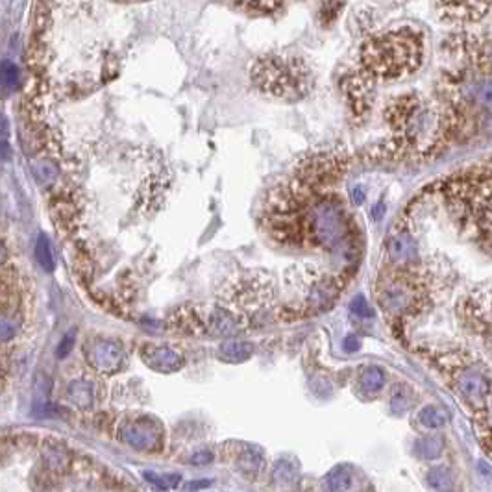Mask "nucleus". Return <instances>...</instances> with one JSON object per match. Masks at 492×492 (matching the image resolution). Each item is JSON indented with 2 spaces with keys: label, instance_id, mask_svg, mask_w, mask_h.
Returning <instances> with one entry per match:
<instances>
[{
  "label": "nucleus",
  "instance_id": "4468645a",
  "mask_svg": "<svg viewBox=\"0 0 492 492\" xmlns=\"http://www.w3.org/2000/svg\"><path fill=\"white\" fill-rule=\"evenodd\" d=\"M356 337H348V341H346V348L348 350H356V348H359V343L357 341H354Z\"/></svg>",
  "mask_w": 492,
  "mask_h": 492
},
{
  "label": "nucleus",
  "instance_id": "2eb2a0df",
  "mask_svg": "<svg viewBox=\"0 0 492 492\" xmlns=\"http://www.w3.org/2000/svg\"><path fill=\"white\" fill-rule=\"evenodd\" d=\"M354 200L359 204V202H363V193H361V189H356V193H354Z\"/></svg>",
  "mask_w": 492,
  "mask_h": 492
},
{
  "label": "nucleus",
  "instance_id": "0eeeda50",
  "mask_svg": "<svg viewBox=\"0 0 492 492\" xmlns=\"http://www.w3.org/2000/svg\"><path fill=\"white\" fill-rule=\"evenodd\" d=\"M420 420L426 424L427 427H440L445 426L446 420H448V415H446L445 409L440 407H426V409L420 413Z\"/></svg>",
  "mask_w": 492,
  "mask_h": 492
},
{
  "label": "nucleus",
  "instance_id": "39448f33",
  "mask_svg": "<svg viewBox=\"0 0 492 492\" xmlns=\"http://www.w3.org/2000/svg\"><path fill=\"white\" fill-rule=\"evenodd\" d=\"M472 98L486 111L492 109V78H483L472 85Z\"/></svg>",
  "mask_w": 492,
  "mask_h": 492
},
{
  "label": "nucleus",
  "instance_id": "20e7f679",
  "mask_svg": "<svg viewBox=\"0 0 492 492\" xmlns=\"http://www.w3.org/2000/svg\"><path fill=\"white\" fill-rule=\"evenodd\" d=\"M391 257L396 263H411L416 257V243L409 235L400 233L396 237H392L391 246H389Z\"/></svg>",
  "mask_w": 492,
  "mask_h": 492
},
{
  "label": "nucleus",
  "instance_id": "1a4fd4ad",
  "mask_svg": "<svg viewBox=\"0 0 492 492\" xmlns=\"http://www.w3.org/2000/svg\"><path fill=\"white\" fill-rule=\"evenodd\" d=\"M365 385L368 387V389H372V391H378L381 385H383V381H385V378H383V372L381 370H378V368H370L367 374H365Z\"/></svg>",
  "mask_w": 492,
  "mask_h": 492
},
{
  "label": "nucleus",
  "instance_id": "f03ea898",
  "mask_svg": "<svg viewBox=\"0 0 492 492\" xmlns=\"http://www.w3.org/2000/svg\"><path fill=\"white\" fill-rule=\"evenodd\" d=\"M457 389L461 396L474 407H483L489 398V381L480 370L474 368H464L457 374Z\"/></svg>",
  "mask_w": 492,
  "mask_h": 492
},
{
  "label": "nucleus",
  "instance_id": "ddd939ff",
  "mask_svg": "<svg viewBox=\"0 0 492 492\" xmlns=\"http://www.w3.org/2000/svg\"><path fill=\"white\" fill-rule=\"evenodd\" d=\"M72 346V339L71 337H65V341L61 343L60 350H58V354H60V357H65L67 352H69V348Z\"/></svg>",
  "mask_w": 492,
  "mask_h": 492
},
{
  "label": "nucleus",
  "instance_id": "f8f14e48",
  "mask_svg": "<svg viewBox=\"0 0 492 492\" xmlns=\"http://www.w3.org/2000/svg\"><path fill=\"white\" fill-rule=\"evenodd\" d=\"M480 131L483 136L492 137V109L483 113V117L480 119Z\"/></svg>",
  "mask_w": 492,
  "mask_h": 492
},
{
  "label": "nucleus",
  "instance_id": "dca6fc26",
  "mask_svg": "<svg viewBox=\"0 0 492 492\" xmlns=\"http://www.w3.org/2000/svg\"><path fill=\"white\" fill-rule=\"evenodd\" d=\"M489 60L492 61V47H491V50H489Z\"/></svg>",
  "mask_w": 492,
  "mask_h": 492
},
{
  "label": "nucleus",
  "instance_id": "9d476101",
  "mask_svg": "<svg viewBox=\"0 0 492 492\" xmlns=\"http://www.w3.org/2000/svg\"><path fill=\"white\" fill-rule=\"evenodd\" d=\"M424 453L422 456L427 457V459H433V457H439L440 451H442V442L437 439H429L426 440V446H424Z\"/></svg>",
  "mask_w": 492,
  "mask_h": 492
},
{
  "label": "nucleus",
  "instance_id": "6e6552de",
  "mask_svg": "<svg viewBox=\"0 0 492 492\" xmlns=\"http://www.w3.org/2000/svg\"><path fill=\"white\" fill-rule=\"evenodd\" d=\"M36 255H37V261L41 263V267H45L47 270H52V267H54L52 254H50V250H48L47 237H43V235L37 239Z\"/></svg>",
  "mask_w": 492,
  "mask_h": 492
},
{
  "label": "nucleus",
  "instance_id": "9b49d317",
  "mask_svg": "<svg viewBox=\"0 0 492 492\" xmlns=\"http://www.w3.org/2000/svg\"><path fill=\"white\" fill-rule=\"evenodd\" d=\"M352 311L359 317H372V311L368 308L367 300L363 297H357L354 302H352Z\"/></svg>",
  "mask_w": 492,
  "mask_h": 492
},
{
  "label": "nucleus",
  "instance_id": "423d86ee",
  "mask_svg": "<svg viewBox=\"0 0 492 492\" xmlns=\"http://www.w3.org/2000/svg\"><path fill=\"white\" fill-rule=\"evenodd\" d=\"M427 481H429V486L437 492H448L453 486V475L450 474V470L446 469H433L429 472Z\"/></svg>",
  "mask_w": 492,
  "mask_h": 492
},
{
  "label": "nucleus",
  "instance_id": "f257e3e1",
  "mask_svg": "<svg viewBox=\"0 0 492 492\" xmlns=\"http://www.w3.org/2000/svg\"><path fill=\"white\" fill-rule=\"evenodd\" d=\"M422 47L409 30L392 32L368 41L363 48V60L370 71L381 76H402L415 71L420 63Z\"/></svg>",
  "mask_w": 492,
  "mask_h": 492
},
{
  "label": "nucleus",
  "instance_id": "7ed1b4c3",
  "mask_svg": "<svg viewBox=\"0 0 492 492\" xmlns=\"http://www.w3.org/2000/svg\"><path fill=\"white\" fill-rule=\"evenodd\" d=\"M437 8L445 10L446 17L457 19V21H475V19L483 17L489 10L492 8V4L489 2H461V4H437Z\"/></svg>",
  "mask_w": 492,
  "mask_h": 492
}]
</instances>
